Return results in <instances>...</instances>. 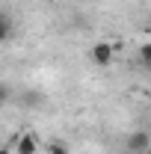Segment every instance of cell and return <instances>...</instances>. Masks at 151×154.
Masks as SVG:
<instances>
[{
	"instance_id": "obj_1",
	"label": "cell",
	"mask_w": 151,
	"mask_h": 154,
	"mask_svg": "<svg viewBox=\"0 0 151 154\" xmlns=\"http://www.w3.org/2000/svg\"><path fill=\"white\" fill-rule=\"evenodd\" d=\"M113 57H116V48L110 42H98V45H92V51H89V59H92L95 65H101V68H107L113 62Z\"/></svg>"
},
{
	"instance_id": "obj_2",
	"label": "cell",
	"mask_w": 151,
	"mask_h": 154,
	"mask_svg": "<svg viewBox=\"0 0 151 154\" xmlns=\"http://www.w3.org/2000/svg\"><path fill=\"white\" fill-rule=\"evenodd\" d=\"M12 148H15V154H39V136L30 134V131H24V134L15 136Z\"/></svg>"
},
{
	"instance_id": "obj_3",
	"label": "cell",
	"mask_w": 151,
	"mask_h": 154,
	"mask_svg": "<svg viewBox=\"0 0 151 154\" xmlns=\"http://www.w3.org/2000/svg\"><path fill=\"white\" fill-rule=\"evenodd\" d=\"M128 148H131L133 154H145L151 148V134L148 131H133V134L128 136Z\"/></svg>"
},
{
	"instance_id": "obj_4",
	"label": "cell",
	"mask_w": 151,
	"mask_h": 154,
	"mask_svg": "<svg viewBox=\"0 0 151 154\" xmlns=\"http://www.w3.org/2000/svg\"><path fill=\"white\" fill-rule=\"evenodd\" d=\"M12 30H15V24H12V18H9V12L0 9V45L12 36Z\"/></svg>"
},
{
	"instance_id": "obj_5",
	"label": "cell",
	"mask_w": 151,
	"mask_h": 154,
	"mask_svg": "<svg viewBox=\"0 0 151 154\" xmlns=\"http://www.w3.org/2000/svg\"><path fill=\"white\" fill-rule=\"evenodd\" d=\"M45 151L48 154H68V145H65V142H51Z\"/></svg>"
},
{
	"instance_id": "obj_6",
	"label": "cell",
	"mask_w": 151,
	"mask_h": 154,
	"mask_svg": "<svg viewBox=\"0 0 151 154\" xmlns=\"http://www.w3.org/2000/svg\"><path fill=\"white\" fill-rule=\"evenodd\" d=\"M139 59H142V65H148V68H151V42L139 48Z\"/></svg>"
},
{
	"instance_id": "obj_7",
	"label": "cell",
	"mask_w": 151,
	"mask_h": 154,
	"mask_svg": "<svg viewBox=\"0 0 151 154\" xmlns=\"http://www.w3.org/2000/svg\"><path fill=\"white\" fill-rule=\"evenodd\" d=\"M9 95H12V89H9L6 83H0V107H3V104L9 101Z\"/></svg>"
},
{
	"instance_id": "obj_8",
	"label": "cell",
	"mask_w": 151,
	"mask_h": 154,
	"mask_svg": "<svg viewBox=\"0 0 151 154\" xmlns=\"http://www.w3.org/2000/svg\"><path fill=\"white\" fill-rule=\"evenodd\" d=\"M0 154H15V148L12 145H0Z\"/></svg>"
},
{
	"instance_id": "obj_9",
	"label": "cell",
	"mask_w": 151,
	"mask_h": 154,
	"mask_svg": "<svg viewBox=\"0 0 151 154\" xmlns=\"http://www.w3.org/2000/svg\"><path fill=\"white\" fill-rule=\"evenodd\" d=\"M145 154H151V148H148V151H145Z\"/></svg>"
},
{
	"instance_id": "obj_10",
	"label": "cell",
	"mask_w": 151,
	"mask_h": 154,
	"mask_svg": "<svg viewBox=\"0 0 151 154\" xmlns=\"http://www.w3.org/2000/svg\"><path fill=\"white\" fill-rule=\"evenodd\" d=\"M0 77H3V71H0Z\"/></svg>"
}]
</instances>
